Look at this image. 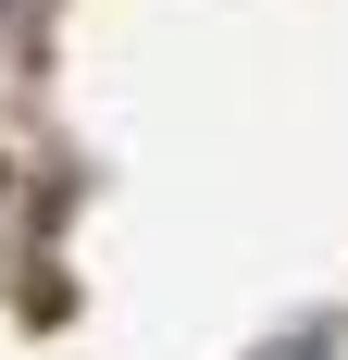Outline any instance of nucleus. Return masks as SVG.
I'll use <instances>...</instances> for the list:
<instances>
[{
    "mask_svg": "<svg viewBox=\"0 0 348 360\" xmlns=\"http://www.w3.org/2000/svg\"><path fill=\"white\" fill-rule=\"evenodd\" d=\"M261 360H336V335H274Z\"/></svg>",
    "mask_w": 348,
    "mask_h": 360,
    "instance_id": "obj_1",
    "label": "nucleus"
}]
</instances>
